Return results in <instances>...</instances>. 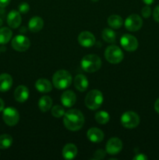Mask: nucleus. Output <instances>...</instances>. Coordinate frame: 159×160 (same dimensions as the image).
Segmentation results:
<instances>
[{
    "label": "nucleus",
    "instance_id": "e433bc0d",
    "mask_svg": "<svg viewBox=\"0 0 159 160\" xmlns=\"http://www.w3.org/2000/svg\"><path fill=\"white\" fill-rule=\"evenodd\" d=\"M143 2L145 3L146 5H147V6H149V5H151L153 4V2H154V0H143Z\"/></svg>",
    "mask_w": 159,
    "mask_h": 160
},
{
    "label": "nucleus",
    "instance_id": "f8f14e48",
    "mask_svg": "<svg viewBox=\"0 0 159 160\" xmlns=\"http://www.w3.org/2000/svg\"><path fill=\"white\" fill-rule=\"evenodd\" d=\"M78 42L84 48H90L94 45L96 40L92 33L89 31H83L78 36Z\"/></svg>",
    "mask_w": 159,
    "mask_h": 160
},
{
    "label": "nucleus",
    "instance_id": "7ed1b4c3",
    "mask_svg": "<svg viewBox=\"0 0 159 160\" xmlns=\"http://www.w3.org/2000/svg\"><path fill=\"white\" fill-rule=\"evenodd\" d=\"M83 70L87 73H94L101 67V58L94 54H89L84 56L80 62Z\"/></svg>",
    "mask_w": 159,
    "mask_h": 160
},
{
    "label": "nucleus",
    "instance_id": "7c9ffc66",
    "mask_svg": "<svg viewBox=\"0 0 159 160\" xmlns=\"http://www.w3.org/2000/svg\"><path fill=\"white\" fill-rule=\"evenodd\" d=\"M141 14L144 18H149L151 15V9L147 5L146 6H144V7L142 9Z\"/></svg>",
    "mask_w": 159,
    "mask_h": 160
},
{
    "label": "nucleus",
    "instance_id": "9d476101",
    "mask_svg": "<svg viewBox=\"0 0 159 160\" xmlns=\"http://www.w3.org/2000/svg\"><path fill=\"white\" fill-rule=\"evenodd\" d=\"M31 46V42L24 35H17L12 40V47L18 52H25Z\"/></svg>",
    "mask_w": 159,
    "mask_h": 160
},
{
    "label": "nucleus",
    "instance_id": "0eeeda50",
    "mask_svg": "<svg viewBox=\"0 0 159 160\" xmlns=\"http://www.w3.org/2000/svg\"><path fill=\"white\" fill-rule=\"evenodd\" d=\"M2 119L8 126H15L18 123L20 120V114L15 108L7 107L3 109Z\"/></svg>",
    "mask_w": 159,
    "mask_h": 160
},
{
    "label": "nucleus",
    "instance_id": "2f4dec72",
    "mask_svg": "<svg viewBox=\"0 0 159 160\" xmlns=\"http://www.w3.org/2000/svg\"><path fill=\"white\" fill-rule=\"evenodd\" d=\"M153 17L156 22L159 23V5L154 8V11H153Z\"/></svg>",
    "mask_w": 159,
    "mask_h": 160
},
{
    "label": "nucleus",
    "instance_id": "6e6552de",
    "mask_svg": "<svg viewBox=\"0 0 159 160\" xmlns=\"http://www.w3.org/2000/svg\"><path fill=\"white\" fill-rule=\"evenodd\" d=\"M143 26L142 18L137 14L129 15L125 20V27L129 31H137Z\"/></svg>",
    "mask_w": 159,
    "mask_h": 160
},
{
    "label": "nucleus",
    "instance_id": "c85d7f7f",
    "mask_svg": "<svg viewBox=\"0 0 159 160\" xmlns=\"http://www.w3.org/2000/svg\"><path fill=\"white\" fill-rule=\"evenodd\" d=\"M30 10V6L28 3L26 2H22L20 3L19 6V12L21 13H27L28 11Z\"/></svg>",
    "mask_w": 159,
    "mask_h": 160
},
{
    "label": "nucleus",
    "instance_id": "a878e982",
    "mask_svg": "<svg viewBox=\"0 0 159 160\" xmlns=\"http://www.w3.org/2000/svg\"><path fill=\"white\" fill-rule=\"evenodd\" d=\"M12 138L9 134H2L0 135V148L7 149L12 145Z\"/></svg>",
    "mask_w": 159,
    "mask_h": 160
},
{
    "label": "nucleus",
    "instance_id": "4be33fe9",
    "mask_svg": "<svg viewBox=\"0 0 159 160\" xmlns=\"http://www.w3.org/2000/svg\"><path fill=\"white\" fill-rule=\"evenodd\" d=\"M39 109L41 112H48L52 106V100L49 96H43L38 102Z\"/></svg>",
    "mask_w": 159,
    "mask_h": 160
},
{
    "label": "nucleus",
    "instance_id": "a211bd4d",
    "mask_svg": "<svg viewBox=\"0 0 159 160\" xmlns=\"http://www.w3.org/2000/svg\"><path fill=\"white\" fill-rule=\"evenodd\" d=\"M35 88L41 93H48L52 90V84L48 80L41 78L36 81Z\"/></svg>",
    "mask_w": 159,
    "mask_h": 160
},
{
    "label": "nucleus",
    "instance_id": "6ab92c4d",
    "mask_svg": "<svg viewBox=\"0 0 159 160\" xmlns=\"http://www.w3.org/2000/svg\"><path fill=\"white\" fill-rule=\"evenodd\" d=\"M44 27V20L40 17H33L28 23V28L31 32H39Z\"/></svg>",
    "mask_w": 159,
    "mask_h": 160
},
{
    "label": "nucleus",
    "instance_id": "dca6fc26",
    "mask_svg": "<svg viewBox=\"0 0 159 160\" xmlns=\"http://www.w3.org/2000/svg\"><path fill=\"white\" fill-rule=\"evenodd\" d=\"M14 98L19 102H24L29 98V90L24 85H20L14 92Z\"/></svg>",
    "mask_w": 159,
    "mask_h": 160
},
{
    "label": "nucleus",
    "instance_id": "72a5a7b5",
    "mask_svg": "<svg viewBox=\"0 0 159 160\" xmlns=\"http://www.w3.org/2000/svg\"><path fill=\"white\" fill-rule=\"evenodd\" d=\"M11 0H0V8H5L9 4Z\"/></svg>",
    "mask_w": 159,
    "mask_h": 160
},
{
    "label": "nucleus",
    "instance_id": "9b49d317",
    "mask_svg": "<svg viewBox=\"0 0 159 160\" xmlns=\"http://www.w3.org/2000/svg\"><path fill=\"white\" fill-rule=\"evenodd\" d=\"M123 149V142L118 138H112L106 144V152L111 156L118 154Z\"/></svg>",
    "mask_w": 159,
    "mask_h": 160
},
{
    "label": "nucleus",
    "instance_id": "bb28decb",
    "mask_svg": "<svg viewBox=\"0 0 159 160\" xmlns=\"http://www.w3.org/2000/svg\"><path fill=\"white\" fill-rule=\"evenodd\" d=\"M95 120L100 124H106L110 120V116L105 111H99L95 114Z\"/></svg>",
    "mask_w": 159,
    "mask_h": 160
},
{
    "label": "nucleus",
    "instance_id": "473e14b6",
    "mask_svg": "<svg viewBox=\"0 0 159 160\" xmlns=\"http://www.w3.org/2000/svg\"><path fill=\"white\" fill-rule=\"evenodd\" d=\"M133 159L134 160H147V157L144 154L140 153V154H138L137 155V156H134Z\"/></svg>",
    "mask_w": 159,
    "mask_h": 160
},
{
    "label": "nucleus",
    "instance_id": "b1692460",
    "mask_svg": "<svg viewBox=\"0 0 159 160\" xmlns=\"http://www.w3.org/2000/svg\"><path fill=\"white\" fill-rule=\"evenodd\" d=\"M108 23L113 29H118L123 24V20L120 16L112 15L108 19Z\"/></svg>",
    "mask_w": 159,
    "mask_h": 160
},
{
    "label": "nucleus",
    "instance_id": "cd10ccee",
    "mask_svg": "<svg viewBox=\"0 0 159 160\" xmlns=\"http://www.w3.org/2000/svg\"><path fill=\"white\" fill-rule=\"evenodd\" d=\"M65 109L61 106H55L51 109V114L55 118H61L65 115Z\"/></svg>",
    "mask_w": 159,
    "mask_h": 160
},
{
    "label": "nucleus",
    "instance_id": "c9c22d12",
    "mask_svg": "<svg viewBox=\"0 0 159 160\" xmlns=\"http://www.w3.org/2000/svg\"><path fill=\"white\" fill-rule=\"evenodd\" d=\"M4 102H3V100L2 99V98H0V112L3 111V109H4Z\"/></svg>",
    "mask_w": 159,
    "mask_h": 160
},
{
    "label": "nucleus",
    "instance_id": "39448f33",
    "mask_svg": "<svg viewBox=\"0 0 159 160\" xmlns=\"http://www.w3.org/2000/svg\"><path fill=\"white\" fill-rule=\"evenodd\" d=\"M104 56L106 60L112 64L119 63L124 58L122 49L116 45H110L108 47L104 52Z\"/></svg>",
    "mask_w": 159,
    "mask_h": 160
},
{
    "label": "nucleus",
    "instance_id": "1a4fd4ad",
    "mask_svg": "<svg viewBox=\"0 0 159 160\" xmlns=\"http://www.w3.org/2000/svg\"><path fill=\"white\" fill-rule=\"evenodd\" d=\"M120 44L126 51L133 52L138 48V41L134 36L126 34L120 39Z\"/></svg>",
    "mask_w": 159,
    "mask_h": 160
},
{
    "label": "nucleus",
    "instance_id": "412c9836",
    "mask_svg": "<svg viewBox=\"0 0 159 160\" xmlns=\"http://www.w3.org/2000/svg\"><path fill=\"white\" fill-rule=\"evenodd\" d=\"M77 155V148L73 144H67L62 149V156L65 159H73Z\"/></svg>",
    "mask_w": 159,
    "mask_h": 160
},
{
    "label": "nucleus",
    "instance_id": "4c0bfd02",
    "mask_svg": "<svg viewBox=\"0 0 159 160\" xmlns=\"http://www.w3.org/2000/svg\"><path fill=\"white\" fill-rule=\"evenodd\" d=\"M2 23H3V21H2V19L0 18V27H1L2 25Z\"/></svg>",
    "mask_w": 159,
    "mask_h": 160
},
{
    "label": "nucleus",
    "instance_id": "f704fd0d",
    "mask_svg": "<svg viewBox=\"0 0 159 160\" xmlns=\"http://www.w3.org/2000/svg\"><path fill=\"white\" fill-rule=\"evenodd\" d=\"M154 109H155L156 112L157 113H159V98L157 99V101L155 102V104H154Z\"/></svg>",
    "mask_w": 159,
    "mask_h": 160
},
{
    "label": "nucleus",
    "instance_id": "c756f323",
    "mask_svg": "<svg viewBox=\"0 0 159 160\" xmlns=\"http://www.w3.org/2000/svg\"><path fill=\"white\" fill-rule=\"evenodd\" d=\"M106 152H104V150L102 149H98L97 150L96 152L94 154V159H103L104 157H105Z\"/></svg>",
    "mask_w": 159,
    "mask_h": 160
},
{
    "label": "nucleus",
    "instance_id": "f03ea898",
    "mask_svg": "<svg viewBox=\"0 0 159 160\" xmlns=\"http://www.w3.org/2000/svg\"><path fill=\"white\" fill-rule=\"evenodd\" d=\"M73 81L71 74L65 70H58L52 77V84L57 89H65L70 87Z\"/></svg>",
    "mask_w": 159,
    "mask_h": 160
},
{
    "label": "nucleus",
    "instance_id": "5701e85b",
    "mask_svg": "<svg viewBox=\"0 0 159 160\" xmlns=\"http://www.w3.org/2000/svg\"><path fill=\"white\" fill-rule=\"evenodd\" d=\"M12 32L9 28H0V45H6L10 41Z\"/></svg>",
    "mask_w": 159,
    "mask_h": 160
},
{
    "label": "nucleus",
    "instance_id": "2eb2a0df",
    "mask_svg": "<svg viewBox=\"0 0 159 160\" xmlns=\"http://www.w3.org/2000/svg\"><path fill=\"white\" fill-rule=\"evenodd\" d=\"M87 135L89 140L93 143H100L102 142L104 137V134L102 131L97 128H92L89 129Z\"/></svg>",
    "mask_w": 159,
    "mask_h": 160
},
{
    "label": "nucleus",
    "instance_id": "423d86ee",
    "mask_svg": "<svg viewBox=\"0 0 159 160\" xmlns=\"http://www.w3.org/2000/svg\"><path fill=\"white\" fill-rule=\"evenodd\" d=\"M121 123L127 129H132L137 128L140 123V117L138 114L132 111H127L121 117Z\"/></svg>",
    "mask_w": 159,
    "mask_h": 160
},
{
    "label": "nucleus",
    "instance_id": "f257e3e1",
    "mask_svg": "<svg viewBox=\"0 0 159 160\" xmlns=\"http://www.w3.org/2000/svg\"><path fill=\"white\" fill-rule=\"evenodd\" d=\"M84 117L82 112L76 109H70L65 112L63 123L65 128L71 131H77L84 124Z\"/></svg>",
    "mask_w": 159,
    "mask_h": 160
},
{
    "label": "nucleus",
    "instance_id": "ddd939ff",
    "mask_svg": "<svg viewBox=\"0 0 159 160\" xmlns=\"http://www.w3.org/2000/svg\"><path fill=\"white\" fill-rule=\"evenodd\" d=\"M61 102L65 107L70 108L76 103V94L72 91H65L61 95Z\"/></svg>",
    "mask_w": 159,
    "mask_h": 160
},
{
    "label": "nucleus",
    "instance_id": "4468645a",
    "mask_svg": "<svg viewBox=\"0 0 159 160\" xmlns=\"http://www.w3.org/2000/svg\"><path fill=\"white\" fill-rule=\"evenodd\" d=\"M22 18L20 12L17 10H12L9 12L7 17V23L11 28H17L21 23Z\"/></svg>",
    "mask_w": 159,
    "mask_h": 160
},
{
    "label": "nucleus",
    "instance_id": "f3484780",
    "mask_svg": "<svg viewBox=\"0 0 159 160\" xmlns=\"http://www.w3.org/2000/svg\"><path fill=\"white\" fill-rule=\"evenodd\" d=\"M74 86L79 92H84L87 89L89 85V82L87 78L83 74H78L75 77L74 81Z\"/></svg>",
    "mask_w": 159,
    "mask_h": 160
},
{
    "label": "nucleus",
    "instance_id": "20e7f679",
    "mask_svg": "<svg viewBox=\"0 0 159 160\" xmlns=\"http://www.w3.org/2000/svg\"><path fill=\"white\" fill-rule=\"evenodd\" d=\"M104 98L103 95L99 90H91L87 93L85 98V105L88 109L91 110H96L99 109L102 105Z\"/></svg>",
    "mask_w": 159,
    "mask_h": 160
},
{
    "label": "nucleus",
    "instance_id": "393cba45",
    "mask_svg": "<svg viewBox=\"0 0 159 160\" xmlns=\"http://www.w3.org/2000/svg\"><path fill=\"white\" fill-rule=\"evenodd\" d=\"M102 38L108 43H115L116 40V34L110 28H104L102 31Z\"/></svg>",
    "mask_w": 159,
    "mask_h": 160
},
{
    "label": "nucleus",
    "instance_id": "aec40b11",
    "mask_svg": "<svg viewBox=\"0 0 159 160\" xmlns=\"http://www.w3.org/2000/svg\"><path fill=\"white\" fill-rule=\"evenodd\" d=\"M12 78L8 73L0 75V92H6L12 88Z\"/></svg>",
    "mask_w": 159,
    "mask_h": 160
}]
</instances>
